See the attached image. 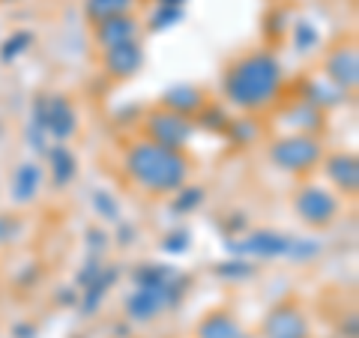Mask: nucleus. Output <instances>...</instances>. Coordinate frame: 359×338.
Returning <instances> with one entry per match:
<instances>
[{"instance_id":"72a5a7b5","label":"nucleus","mask_w":359,"mask_h":338,"mask_svg":"<svg viewBox=\"0 0 359 338\" xmlns=\"http://www.w3.org/2000/svg\"><path fill=\"white\" fill-rule=\"evenodd\" d=\"M4 4H13V0H4Z\"/></svg>"},{"instance_id":"f257e3e1","label":"nucleus","mask_w":359,"mask_h":338,"mask_svg":"<svg viewBox=\"0 0 359 338\" xmlns=\"http://www.w3.org/2000/svg\"><path fill=\"white\" fill-rule=\"evenodd\" d=\"M285 69L282 60L273 51L257 48L228 63L222 75V93L240 114H261V111L273 108L276 99L282 96Z\"/></svg>"},{"instance_id":"f03ea898","label":"nucleus","mask_w":359,"mask_h":338,"mask_svg":"<svg viewBox=\"0 0 359 338\" xmlns=\"http://www.w3.org/2000/svg\"><path fill=\"white\" fill-rule=\"evenodd\" d=\"M123 168L132 183L147 195H174L180 186L189 183V171H192L183 150L162 147L147 138L129 144L123 153Z\"/></svg>"},{"instance_id":"b1692460","label":"nucleus","mask_w":359,"mask_h":338,"mask_svg":"<svg viewBox=\"0 0 359 338\" xmlns=\"http://www.w3.org/2000/svg\"><path fill=\"white\" fill-rule=\"evenodd\" d=\"M30 45H33V33L30 30H15L13 36H6L4 45H0V60H4V63L18 60L21 54L30 51Z\"/></svg>"},{"instance_id":"9b49d317","label":"nucleus","mask_w":359,"mask_h":338,"mask_svg":"<svg viewBox=\"0 0 359 338\" xmlns=\"http://www.w3.org/2000/svg\"><path fill=\"white\" fill-rule=\"evenodd\" d=\"M144 63H147V51H144L141 39L102 48V69L114 81H129V78H135L144 69Z\"/></svg>"},{"instance_id":"2eb2a0df","label":"nucleus","mask_w":359,"mask_h":338,"mask_svg":"<svg viewBox=\"0 0 359 338\" xmlns=\"http://www.w3.org/2000/svg\"><path fill=\"white\" fill-rule=\"evenodd\" d=\"M302 102H309V105H314L318 111H323L327 114L330 108H339V105H344V99H347V93L341 87H335L332 81H327V78H311V81H306L302 84Z\"/></svg>"},{"instance_id":"39448f33","label":"nucleus","mask_w":359,"mask_h":338,"mask_svg":"<svg viewBox=\"0 0 359 338\" xmlns=\"http://www.w3.org/2000/svg\"><path fill=\"white\" fill-rule=\"evenodd\" d=\"M144 138L153 141V144H162V147H171V150H186L195 138V120L192 117H183L177 111H168V108H150L144 114Z\"/></svg>"},{"instance_id":"bb28decb","label":"nucleus","mask_w":359,"mask_h":338,"mask_svg":"<svg viewBox=\"0 0 359 338\" xmlns=\"http://www.w3.org/2000/svg\"><path fill=\"white\" fill-rule=\"evenodd\" d=\"M195 120H198L207 132H212V135H224V132H228V123H231V117L224 114V111H222L219 105H210V102L198 111Z\"/></svg>"},{"instance_id":"f8f14e48","label":"nucleus","mask_w":359,"mask_h":338,"mask_svg":"<svg viewBox=\"0 0 359 338\" xmlns=\"http://www.w3.org/2000/svg\"><path fill=\"white\" fill-rule=\"evenodd\" d=\"M144 36V21L126 13V15H111L105 21H96L93 25V42L99 48H111V45H123V42H135Z\"/></svg>"},{"instance_id":"f3484780","label":"nucleus","mask_w":359,"mask_h":338,"mask_svg":"<svg viewBox=\"0 0 359 338\" xmlns=\"http://www.w3.org/2000/svg\"><path fill=\"white\" fill-rule=\"evenodd\" d=\"M240 335H243V323L228 309L210 311L195 326V338H240Z\"/></svg>"},{"instance_id":"473e14b6","label":"nucleus","mask_w":359,"mask_h":338,"mask_svg":"<svg viewBox=\"0 0 359 338\" xmlns=\"http://www.w3.org/2000/svg\"><path fill=\"white\" fill-rule=\"evenodd\" d=\"M240 338H261V335H249V332H243Z\"/></svg>"},{"instance_id":"c85d7f7f","label":"nucleus","mask_w":359,"mask_h":338,"mask_svg":"<svg viewBox=\"0 0 359 338\" xmlns=\"http://www.w3.org/2000/svg\"><path fill=\"white\" fill-rule=\"evenodd\" d=\"M216 276L222 278H252L255 276V264H249L245 257H237V261H224V264H216Z\"/></svg>"},{"instance_id":"a211bd4d","label":"nucleus","mask_w":359,"mask_h":338,"mask_svg":"<svg viewBox=\"0 0 359 338\" xmlns=\"http://www.w3.org/2000/svg\"><path fill=\"white\" fill-rule=\"evenodd\" d=\"M285 123H287V132H302V135H318L323 129V111H318L309 102H294L285 111Z\"/></svg>"},{"instance_id":"cd10ccee","label":"nucleus","mask_w":359,"mask_h":338,"mask_svg":"<svg viewBox=\"0 0 359 338\" xmlns=\"http://www.w3.org/2000/svg\"><path fill=\"white\" fill-rule=\"evenodd\" d=\"M224 135H231L233 144H252V141H257L261 129H257L255 120H249V114H245V117L231 120V123H228V132H224Z\"/></svg>"},{"instance_id":"1a4fd4ad","label":"nucleus","mask_w":359,"mask_h":338,"mask_svg":"<svg viewBox=\"0 0 359 338\" xmlns=\"http://www.w3.org/2000/svg\"><path fill=\"white\" fill-rule=\"evenodd\" d=\"M323 78L332 81L335 87H341L344 93H356L359 87V51H356V42H339L335 48L327 51L323 58Z\"/></svg>"},{"instance_id":"dca6fc26","label":"nucleus","mask_w":359,"mask_h":338,"mask_svg":"<svg viewBox=\"0 0 359 338\" xmlns=\"http://www.w3.org/2000/svg\"><path fill=\"white\" fill-rule=\"evenodd\" d=\"M39 186H42V168L36 162H25L15 168L13 180H9V195H13L15 204H30V201H36Z\"/></svg>"},{"instance_id":"5701e85b","label":"nucleus","mask_w":359,"mask_h":338,"mask_svg":"<svg viewBox=\"0 0 359 338\" xmlns=\"http://www.w3.org/2000/svg\"><path fill=\"white\" fill-rule=\"evenodd\" d=\"M183 18H186L183 6H165V4H156V6L150 9L147 27H150L153 33H162V30H171V27H177Z\"/></svg>"},{"instance_id":"6e6552de","label":"nucleus","mask_w":359,"mask_h":338,"mask_svg":"<svg viewBox=\"0 0 359 338\" xmlns=\"http://www.w3.org/2000/svg\"><path fill=\"white\" fill-rule=\"evenodd\" d=\"M231 252H237L243 257H255V261H269V257H290L294 252V236H287L282 231H269L257 228L249 231L243 240L231 243Z\"/></svg>"},{"instance_id":"c756f323","label":"nucleus","mask_w":359,"mask_h":338,"mask_svg":"<svg viewBox=\"0 0 359 338\" xmlns=\"http://www.w3.org/2000/svg\"><path fill=\"white\" fill-rule=\"evenodd\" d=\"M96 207H99V212H102L105 219H111V222H117L120 219V207H117V201L111 198V195H105V191H96Z\"/></svg>"},{"instance_id":"7c9ffc66","label":"nucleus","mask_w":359,"mask_h":338,"mask_svg":"<svg viewBox=\"0 0 359 338\" xmlns=\"http://www.w3.org/2000/svg\"><path fill=\"white\" fill-rule=\"evenodd\" d=\"M18 231H21V224H18V219H13V216H6V212H0V245L13 243V240H15V236H18Z\"/></svg>"},{"instance_id":"4be33fe9","label":"nucleus","mask_w":359,"mask_h":338,"mask_svg":"<svg viewBox=\"0 0 359 338\" xmlns=\"http://www.w3.org/2000/svg\"><path fill=\"white\" fill-rule=\"evenodd\" d=\"M180 273L171 266H162V264H141L135 269V285L138 288H162V285H171Z\"/></svg>"},{"instance_id":"aec40b11","label":"nucleus","mask_w":359,"mask_h":338,"mask_svg":"<svg viewBox=\"0 0 359 338\" xmlns=\"http://www.w3.org/2000/svg\"><path fill=\"white\" fill-rule=\"evenodd\" d=\"M141 6V0H84V18L90 25L105 21L111 15H126Z\"/></svg>"},{"instance_id":"423d86ee","label":"nucleus","mask_w":359,"mask_h":338,"mask_svg":"<svg viewBox=\"0 0 359 338\" xmlns=\"http://www.w3.org/2000/svg\"><path fill=\"white\" fill-rule=\"evenodd\" d=\"M183 285H189L186 276H177L171 285H162V288H138L135 294L126 297V318L135 323H147L153 318H159L165 309H171L186 294Z\"/></svg>"},{"instance_id":"4468645a","label":"nucleus","mask_w":359,"mask_h":338,"mask_svg":"<svg viewBox=\"0 0 359 338\" xmlns=\"http://www.w3.org/2000/svg\"><path fill=\"white\" fill-rule=\"evenodd\" d=\"M159 105L195 120L198 111L207 105V93L201 87H195V84H174V87H168L165 93H162V102Z\"/></svg>"},{"instance_id":"9d476101","label":"nucleus","mask_w":359,"mask_h":338,"mask_svg":"<svg viewBox=\"0 0 359 338\" xmlns=\"http://www.w3.org/2000/svg\"><path fill=\"white\" fill-rule=\"evenodd\" d=\"M261 338H311L309 318L299 302H278L261 323Z\"/></svg>"},{"instance_id":"ddd939ff","label":"nucleus","mask_w":359,"mask_h":338,"mask_svg":"<svg viewBox=\"0 0 359 338\" xmlns=\"http://www.w3.org/2000/svg\"><path fill=\"white\" fill-rule=\"evenodd\" d=\"M320 165H323V174H327V180L335 186L339 195L353 198L359 191V159L353 153H347V150L330 153V156H323Z\"/></svg>"},{"instance_id":"20e7f679","label":"nucleus","mask_w":359,"mask_h":338,"mask_svg":"<svg viewBox=\"0 0 359 338\" xmlns=\"http://www.w3.org/2000/svg\"><path fill=\"white\" fill-rule=\"evenodd\" d=\"M294 212L302 224H309L314 231L332 228L341 216V195L327 186L306 183L294 191Z\"/></svg>"},{"instance_id":"a878e982","label":"nucleus","mask_w":359,"mask_h":338,"mask_svg":"<svg viewBox=\"0 0 359 338\" xmlns=\"http://www.w3.org/2000/svg\"><path fill=\"white\" fill-rule=\"evenodd\" d=\"M294 45H297V51H299V54L314 51V48L320 45V30L314 27L311 21H306V18L294 21Z\"/></svg>"},{"instance_id":"7ed1b4c3","label":"nucleus","mask_w":359,"mask_h":338,"mask_svg":"<svg viewBox=\"0 0 359 338\" xmlns=\"http://www.w3.org/2000/svg\"><path fill=\"white\" fill-rule=\"evenodd\" d=\"M323 144L318 135H302V132H287L282 138H276L266 147V159L273 162L282 174H311L314 168L323 162Z\"/></svg>"},{"instance_id":"2f4dec72","label":"nucleus","mask_w":359,"mask_h":338,"mask_svg":"<svg viewBox=\"0 0 359 338\" xmlns=\"http://www.w3.org/2000/svg\"><path fill=\"white\" fill-rule=\"evenodd\" d=\"M156 4H165V6H183L186 0H156Z\"/></svg>"},{"instance_id":"393cba45","label":"nucleus","mask_w":359,"mask_h":338,"mask_svg":"<svg viewBox=\"0 0 359 338\" xmlns=\"http://www.w3.org/2000/svg\"><path fill=\"white\" fill-rule=\"evenodd\" d=\"M204 198H207V191L201 189V186H180L174 191L171 210L180 212V216H186V212H192V210H198L201 204H204Z\"/></svg>"},{"instance_id":"412c9836","label":"nucleus","mask_w":359,"mask_h":338,"mask_svg":"<svg viewBox=\"0 0 359 338\" xmlns=\"http://www.w3.org/2000/svg\"><path fill=\"white\" fill-rule=\"evenodd\" d=\"M117 276H120V269H117V266H108V269H102V273H99L93 281H90L87 288H81V290H84V299H81L84 314H93L99 306H102V297L108 294L111 288H114Z\"/></svg>"},{"instance_id":"0eeeda50","label":"nucleus","mask_w":359,"mask_h":338,"mask_svg":"<svg viewBox=\"0 0 359 338\" xmlns=\"http://www.w3.org/2000/svg\"><path fill=\"white\" fill-rule=\"evenodd\" d=\"M33 123L54 138L57 144H66L78 132V111L66 96H42L33 105Z\"/></svg>"},{"instance_id":"6ab92c4d","label":"nucleus","mask_w":359,"mask_h":338,"mask_svg":"<svg viewBox=\"0 0 359 338\" xmlns=\"http://www.w3.org/2000/svg\"><path fill=\"white\" fill-rule=\"evenodd\" d=\"M48 165H51V180L54 186H69L75 174H78V159L75 153L66 147V144H54V147L48 150Z\"/></svg>"}]
</instances>
